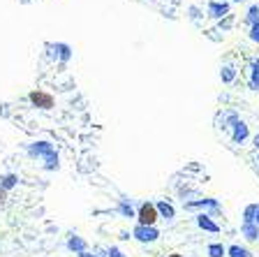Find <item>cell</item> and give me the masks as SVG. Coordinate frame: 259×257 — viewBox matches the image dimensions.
<instances>
[{"instance_id":"6da1fadb","label":"cell","mask_w":259,"mask_h":257,"mask_svg":"<svg viewBox=\"0 0 259 257\" xmlns=\"http://www.w3.org/2000/svg\"><path fill=\"white\" fill-rule=\"evenodd\" d=\"M28 153H31L33 158H44V160H47V165H44V167H47L49 172L58 167V153H56L54 144L35 142V144H31V146H28Z\"/></svg>"},{"instance_id":"7a4b0ae2","label":"cell","mask_w":259,"mask_h":257,"mask_svg":"<svg viewBox=\"0 0 259 257\" xmlns=\"http://www.w3.org/2000/svg\"><path fill=\"white\" fill-rule=\"evenodd\" d=\"M157 218H160V213H157V209H155V204H153V202H144L141 206H139V211H137L139 225H148V227H155Z\"/></svg>"},{"instance_id":"3957f363","label":"cell","mask_w":259,"mask_h":257,"mask_svg":"<svg viewBox=\"0 0 259 257\" xmlns=\"http://www.w3.org/2000/svg\"><path fill=\"white\" fill-rule=\"evenodd\" d=\"M132 236L137 241H141V243H153V241L160 239V232H157L155 227H148V225H137Z\"/></svg>"},{"instance_id":"277c9868","label":"cell","mask_w":259,"mask_h":257,"mask_svg":"<svg viewBox=\"0 0 259 257\" xmlns=\"http://www.w3.org/2000/svg\"><path fill=\"white\" fill-rule=\"evenodd\" d=\"M28 100H31L33 107H40V109H54V95H49V93H44V90H33L31 95H28Z\"/></svg>"},{"instance_id":"5b68a950","label":"cell","mask_w":259,"mask_h":257,"mask_svg":"<svg viewBox=\"0 0 259 257\" xmlns=\"http://www.w3.org/2000/svg\"><path fill=\"white\" fill-rule=\"evenodd\" d=\"M197 227L204 229V232H211V234H217V232H220V225H217V222L213 220L208 213H199V215H197Z\"/></svg>"},{"instance_id":"8992f818","label":"cell","mask_w":259,"mask_h":257,"mask_svg":"<svg viewBox=\"0 0 259 257\" xmlns=\"http://www.w3.org/2000/svg\"><path fill=\"white\" fill-rule=\"evenodd\" d=\"M234 132H231V139H234V144H243L247 139V125L243 123V120H236L234 125Z\"/></svg>"},{"instance_id":"52a82bcc","label":"cell","mask_w":259,"mask_h":257,"mask_svg":"<svg viewBox=\"0 0 259 257\" xmlns=\"http://www.w3.org/2000/svg\"><path fill=\"white\" fill-rule=\"evenodd\" d=\"M241 234L247 241H257L259 239V225H254V222H241Z\"/></svg>"},{"instance_id":"ba28073f","label":"cell","mask_w":259,"mask_h":257,"mask_svg":"<svg viewBox=\"0 0 259 257\" xmlns=\"http://www.w3.org/2000/svg\"><path fill=\"white\" fill-rule=\"evenodd\" d=\"M155 209H157V213H160V218H164V220H174L176 218V209L169 202H157Z\"/></svg>"},{"instance_id":"9c48e42d","label":"cell","mask_w":259,"mask_h":257,"mask_svg":"<svg viewBox=\"0 0 259 257\" xmlns=\"http://www.w3.org/2000/svg\"><path fill=\"white\" fill-rule=\"evenodd\" d=\"M227 12H229L227 3H208V17L220 19V17H227Z\"/></svg>"},{"instance_id":"30bf717a","label":"cell","mask_w":259,"mask_h":257,"mask_svg":"<svg viewBox=\"0 0 259 257\" xmlns=\"http://www.w3.org/2000/svg\"><path fill=\"white\" fill-rule=\"evenodd\" d=\"M67 248L81 255V252H86V250H88V243H86V241L81 239V236H70V241H67Z\"/></svg>"},{"instance_id":"8fae6325","label":"cell","mask_w":259,"mask_h":257,"mask_svg":"<svg viewBox=\"0 0 259 257\" xmlns=\"http://www.w3.org/2000/svg\"><path fill=\"white\" fill-rule=\"evenodd\" d=\"M185 209H220V204L215 199H199V202H190Z\"/></svg>"},{"instance_id":"7c38bea8","label":"cell","mask_w":259,"mask_h":257,"mask_svg":"<svg viewBox=\"0 0 259 257\" xmlns=\"http://www.w3.org/2000/svg\"><path fill=\"white\" fill-rule=\"evenodd\" d=\"M227 255L229 257H254L252 252L247 250V248H243V245H236V243L227 248Z\"/></svg>"},{"instance_id":"4fadbf2b","label":"cell","mask_w":259,"mask_h":257,"mask_svg":"<svg viewBox=\"0 0 259 257\" xmlns=\"http://www.w3.org/2000/svg\"><path fill=\"white\" fill-rule=\"evenodd\" d=\"M220 77H222L224 84H231V81L236 79V67L234 65H224L222 70H220Z\"/></svg>"},{"instance_id":"5bb4252c","label":"cell","mask_w":259,"mask_h":257,"mask_svg":"<svg viewBox=\"0 0 259 257\" xmlns=\"http://www.w3.org/2000/svg\"><path fill=\"white\" fill-rule=\"evenodd\" d=\"M206 252H208V257H224L227 255V248L222 243H211L206 248Z\"/></svg>"},{"instance_id":"9a60e30c","label":"cell","mask_w":259,"mask_h":257,"mask_svg":"<svg viewBox=\"0 0 259 257\" xmlns=\"http://www.w3.org/2000/svg\"><path fill=\"white\" fill-rule=\"evenodd\" d=\"M250 88L259 90V58L252 60V74H250Z\"/></svg>"},{"instance_id":"2e32d148","label":"cell","mask_w":259,"mask_h":257,"mask_svg":"<svg viewBox=\"0 0 259 257\" xmlns=\"http://www.w3.org/2000/svg\"><path fill=\"white\" fill-rule=\"evenodd\" d=\"M254 211H257V204H250L243 211V222H254Z\"/></svg>"},{"instance_id":"e0dca14e","label":"cell","mask_w":259,"mask_h":257,"mask_svg":"<svg viewBox=\"0 0 259 257\" xmlns=\"http://www.w3.org/2000/svg\"><path fill=\"white\" fill-rule=\"evenodd\" d=\"M118 211H121L125 218H134V211H132V206L127 204V199H121V204H118Z\"/></svg>"},{"instance_id":"ac0fdd59","label":"cell","mask_w":259,"mask_h":257,"mask_svg":"<svg viewBox=\"0 0 259 257\" xmlns=\"http://www.w3.org/2000/svg\"><path fill=\"white\" fill-rule=\"evenodd\" d=\"M245 21H247V24H250V26H252V24H259V7H257V5H252V7H250V12H247Z\"/></svg>"},{"instance_id":"d6986e66","label":"cell","mask_w":259,"mask_h":257,"mask_svg":"<svg viewBox=\"0 0 259 257\" xmlns=\"http://www.w3.org/2000/svg\"><path fill=\"white\" fill-rule=\"evenodd\" d=\"M14 186H17V176H14V174H7L5 179H3V186L0 188H3V190H12Z\"/></svg>"},{"instance_id":"ffe728a7","label":"cell","mask_w":259,"mask_h":257,"mask_svg":"<svg viewBox=\"0 0 259 257\" xmlns=\"http://www.w3.org/2000/svg\"><path fill=\"white\" fill-rule=\"evenodd\" d=\"M54 49H58V51H61V54H58V56H61L63 60H67V58H70V47H67V44H56Z\"/></svg>"},{"instance_id":"44dd1931","label":"cell","mask_w":259,"mask_h":257,"mask_svg":"<svg viewBox=\"0 0 259 257\" xmlns=\"http://www.w3.org/2000/svg\"><path fill=\"white\" fill-rule=\"evenodd\" d=\"M250 40L259 44V24H252V26H250Z\"/></svg>"},{"instance_id":"7402d4cb","label":"cell","mask_w":259,"mask_h":257,"mask_svg":"<svg viewBox=\"0 0 259 257\" xmlns=\"http://www.w3.org/2000/svg\"><path fill=\"white\" fill-rule=\"evenodd\" d=\"M107 257H127V255H123L121 248H116V245H111V248L107 250Z\"/></svg>"},{"instance_id":"603a6c76","label":"cell","mask_w":259,"mask_h":257,"mask_svg":"<svg viewBox=\"0 0 259 257\" xmlns=\"http://www.w3.org/2000/svg\"><path fill=\"white\" fill-rule=\"evenodd\" d=\"M254 225H259V204H257V211H254Z\"/></svg>"},{"instance_id":"cb8c5ba5","label":"cell","mask_w":259,"mask_h":257,"mask_svg":"<svg viewBox=\"0 0 259 257\" xmlns=\"http://www.w3.org/2000/svg\"><path fill=\"white\" fill-rule=\"evenodd\" d=\"M252 144H254V149H257V151H259V135H257V137H254V139H252Z\"/></svg>"},{"instance_id":"d4e9b609","label":"cell","mask_w":259,"mask_h":257,"mask_svg":"<svg viewBox=\"0 0 259 257\" xmlns=\"http://www.w3.org/2000/svg\"><path fill=\"white\" fill-rule=\"evenodd\" d=\"M5 202V190H3V188H0V204Z\"/></svg>"},{"instance_id":"484cf974","label":"cell","mask_w":259,"mask_h":257,"mask_svg":"<svg viewBox=\"0 0 259 257\" xmlns=\"http://www.w3.org/2000/svg\"><path fill=\"white\" fill-rule=\"evenodd\" d=\"M79 257H97V255H91V252L86 250V252H81V255H79Z\"/></svg>"},{"instance_id":"4316f807","label":"cell","mask_w":259,"mask_h":257,"mask_svg":"<svg viewBox=\"0 0 259 257\" xmlns=\"http://www.w3.org/2000/svg\"><path fill=\"white\" fill-rule=\"evenodd\" d=\"M167 257H183V255H178V252H171V255H167Z\"/></svg>"},{"instance_id":"83f0119b","label":"cell","mask_w":259,"mask_h":257,"mask_svg":"<svg viewBox=\"0 0 259 257\" xmlns=\"http://www.w3.org/2000/svg\"><path fill=\"white\" fill-rule=\"evenodd\" d=\"M234 3H241V0H234Z\"/></svg>"},{"instance_id":"f1b7e54d","label":"cell","mask_w":259,"mask_h":257,"mask_svg":"<svg viewBox=\"0 0 259 257\" xmlns=\"http://www.w3.org/2000/svg\"><path fill=\"white\" fill-rule=\"evenodd\" d=\"M257 162H259V158H257Z\"/></svg>"}]
</instances>
